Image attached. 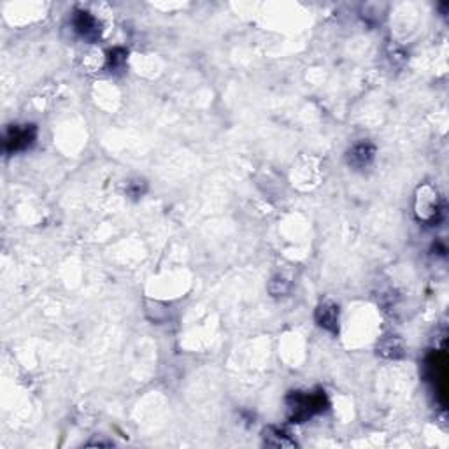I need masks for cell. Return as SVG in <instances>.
<instances>
[{"label": "cell", "instance_id": "obj_9", "mask_svg": "<svg viewBox=\"0 0 449 449\" xmlns=\"http://www.w3.org/2000/svg\"><path fill=\"white\" fill-rule=\"evenodd\" d=\"M135 183L137 181H133V183L128 184V193L132 195V197H140V195L144 193V190H146V184L142 183L139 186V184H135Z\"/></svg>", "mask_w": 449, "mask_h": 449}, {"label": "cell", "instance_id": "obj_4", "mask_svg": "<svg viewBox=\"0 0 449 449\" xmlns=\"http://www.w3.org/2000/svg\"><path fill=\"white\" fill-rule=\"evenodd\" d=\"M374 156H376V146L369 140H362V142H356L355 146L348 152V163L355 169H365L372 163Z\"/></svg>", "mask_w": 449, "mask_h": 449}, {"label": "cell", "instance_id": "obj_3", "mask_svg": "<svg viewBox=\"0 0 449 449\" xmlns=\"http://www.w3.org/2000/svg\"><path fill=\"white\" fill-rule=\"evenodd\" d=\"M72 25H74V30L83 37L84 41H97L101 37V23L97 22V18L90 15L87 11H78L72 18Z\"/></svg>", "mask_w": 449, "mask_h": 449}, {"label": "cell", "instance_id": "obj_2", "mask_svg": "<svg viewBox=\"0 0 449 449\" xmlns=\"http://www.w3.org/2000/svg\"><path fill=\"white\" fill-rule=\"evenodd\" d=\"M37 126L36 125H11L6 130L4 149L6 153L25 152L36 142Z\"/></svg>", "mask_w": 449, "mask_h": 449}, {"label": "cell", "instance_id": "obj_6", "mask_svg": "<svg viewBox=\"0 0 449 449\" xmlns=\"http://www.w3.org/2000/svg\"><path fill=\"white\" fill-rule=\"evenodd\" d=\"M263 444L269 446V448L283 449V448H297V442L295 439L290 437V434L277 427H269L263 432Z\"/></svg>", "mask_w": 449, "mask_h": 449}, {"label": "cell", "instance_id": "obj_8", "mask_svg": "<svg viewBox=\"0 0 449 449\" xmlns=\"http://www.w3.org/2000/svg\"><path fill=\"white\" fill-rule=\"evenodd\" d=\"M126 61V51L123 47H116V50L109 51L108 57V67L111 68V72L122 71L123 65Z\"/></svg>", "mask_w": 449, "mask_h": 449}, {"label": "cell", "instance_id": "obj_7", "mask_svg": "<svg viewBox=\"0 0 449 449\" xmlns=\"http://www.w3.org/2000/svg\"><path fill=\"white\" fill-rule=\"evenodd\" d=\"M379 353H381L383 356H388V358H400V356H404L402 342L397 337L386 339V341L379 346Z\"/></svg>", "mask_w": 449, "mask_h": 449}, {"label": "cell", "instance_id": "obj_1", "mask_svg": "<svg viewBox=\"0 0 449 449\" xmlns=\"http://www.w3.org/2000/svg\"><path fill=\"white\" fill-rule=\"evenodd\" d=\"M288 416L293 423H306L316 414L328 409V399L323 390L318 392H291L286 397Z\"/></svg>", "mask_w": 449, "mask_h": 449}, {"label": "cell", "instance_id": "obj_5", "mask_svg": "<svg viewBox=\"0 0 449 449\" xmlns=\"http://www.w3.org/2000/svg\"><path fill=\"white\" fill-rule=\"evenodd\" d=\"M314 318H316V323L320 325L321 328H325V330L332 332V334H337L339 332V306L337 304L330 302V300H327V302H321L320 306H318Z\"/></svg>", "mask_w": 449, "mask_h": 449}]
</instances>
